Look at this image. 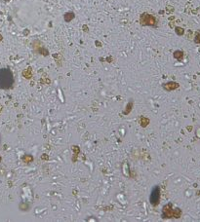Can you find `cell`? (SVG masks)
<instances>
[{"mask_svg":"<svg viewBox=\"0 0 200 222\" xmlns=\"http://www.w3.org/2000/svg\"><path fill=\"white\" fill-rule=\"evenodd\" d=\"M14 82V77H13L12 72L9 69L3 68L0 69V88L1 89H8L12 86Z\"/></svg>","mask_w":200,"mask_h":222,"instance_id":"obj_1","label":"cell"},{"mask_svg":"<svg viewBox=\"0 0 200 222\" xmlns=\"http://www.w3.org/2000/svg\"><path fill=\"white\" fill-rule=\"evenodd\" d=\"M158 200H159V189L156 187V188L153 190L152 192V195H151V198H150V201L153 204H156L158 203Z\"/></svg>","mask_w":200,"mask_h":222,"instance_id":"obj_3","label":"cell"},{"mask_svg":"<svg viewBox=\"0 0 200 222\" xmlns=\"http://www.w3.org/2000/svg\"><path fill=\"white\" fill-rule=\"evenodd\" d=\"M141 23L143 24H146V25H154L155 24V19L152 16H150L149 14H143L141 17Z\"/></svg>","mask_w":200,"mask_h":222,"instance_id":"obj_2","label":"cell"}]
</instances>
